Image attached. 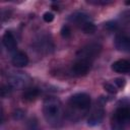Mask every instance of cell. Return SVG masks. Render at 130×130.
Wrapping results in <instances>:
<instances>
[{
	"mask_svg": "<svg viewBox=\"0 0 130 130\" xmlns=\"http://www.w3.org/2000/svg\"><path fill=\"white\" fill-rule=\"evenodd\" d=\"M24 116H25V113L21 109H16L12 112V118L14 120H21V119H23Z\"/></svg>",
	"mask_w": 130,
	"mask_h": 130,
	"instance_id": "obj_18",
	"label": "cell"
},
{
	"mask_svg": "<svg viewBox=\"0 0 130 130\" xmlns=\"http://www.w3.org/2000/svg\"><path fill=\"white\" fill-rule=\"evenodd\" d=\"M114 46L118 51L130 52V30H123L116 35Z\"/></svg>",
	"mask_w": 130,
	"mask_h": 130,
	"instance_id": "obj_6",
	"label": "cell"
},
{
	"mask_svg": "<svg viewBox=\"0 0 130 130\" xmlns=\"http://www.w3.org/2000/svg\"><path fill=\"white\" fill-rule=\"evenodd\" d=\"M91 99L86 92H77L72 94L67 102V111L65 115L71 121H78L90 109Z\"/></svg>",
	"mask_w": 130,
	"mask_h": 130,
	"instance_id": "obj_2",
	"label": "cell"
},
{
	"mask_svg": "<svg viewBox=\"0 0 130 130\" xmlns=\"http://www.w3.org/2000/svg\"><path fill=\"white\" fill-rule=\"evenodd\" d=\"M11 90H12V88H11V86H10L9 84L2 85L1 90H0V92H1V96H2L3 99L8 98V96L10 95V93H11Z\"/></svg>",
	"mask_w": 130,
	"mask_h": 130,
	"instance_id": "obj_17",
	"label": "cell"
},
{
	"mask_svg": "<svg viewBox=\"0 0 130 130\" xmlns=\"http://www.w3.org/2000/svg\"><path fill=\"white\" fill-rule=\"evenodd\" d=\"M36 48L40 52L49 53L50 50L54 49V45H53L52 41L50 39H48L47 37H41V39L36 42Z\"/></svg>",
	"mask_w": 130,
	"mask_h": 130,
	"instance_id": "obj_13",
	"label": "cell"
},
{
	"mask_svg": "<svg viewBox=\"0 0 130 130\" xmlns=\"http://www.w3.org/2000/svg\"><path fill=\"white\" fill-rule=\"evenodd\" d=\"M125 4H126V5H130V1H126Z\"/></svg>",
	"mask_w": 130,
	"mask_h": 130,
	"instance_id": "obj_25",
	"label": "cell"
},
{
	"mask_svg": "<svg viewBox=\"0 0 130 130\" xmlns=\"http://www.w3.org/2000/svg\"><path fill=\"white\" fill-rule=\"evenodd\" d=\"M2 44L5 47V49L8 52H16V48H17V42L13 36V34L9 30H6L3 36H2Z\"/></svg>",
	"mask_w": 130,
	"mask_h": 130,
	"instance_id": "obj_10",
	"label": "cell"
},
{
	"mask_svg": "<svg viewBox=\"0 0 130 130\" xmlns=\"http://www.w3.org/2000/svg\"><path fill=\"white\" fill-rule=\"evenodd\" d=\"M91 66H92V63L82 59L75 58L71 66V73L75 76H84L89 72V70L91 69Z\"/></svg>",
	"mask_w": 130,
	"mask_h": 130,
	"instance_id": "obj_7",
	"label": "cell"
},
{
	"mask_svg": "<svg viewBox=\"0 0 130 130\" xmlns=\"http://www.w3.org/2000/svg\"><path fill=\"white\" fill-rule=\"evenodd\" d=\"M11 63L13 66L21 68V67H25L28 64V57L27 55L22 52V51H16L12 54V58H11Z\"/></svg>",
	"mask_w": 130,
	"mask_h": 130,
	"instance_id": "obj_11",
	"label": "cell"
},
{
	"mask_svg": "<svg viewBox=\"0 0 130 130\" xmlns=\"http://www.w3.org/2000/svg\"><path fill=\"white\" fill-rule=\"evenodd\" d=\"M103 105L104 104L96 105L91 110V112L88 114V117H87V125L88 126L94 127V126L100 125L103 122L104 117H105V109H104Z\"/></svg>",
	"mask_w": 130,
	"mask_h": 130,
	"instance_id": "obj_8",
	"label": "cell"
},
{
	"mask_svg": "<svg viewBox=\"0 0 130 130\" xmlns=\"http://www.w3.org/2000/svg\"><path fill=\"white\" fill-rule=\"evenodd\" d=\"M7 80L12 89H25L30 83V77L21 71H12L8 74Z\"/></svg>",
	"mask_w": 130,
	"mask_h": 130,
	"instance_id": "obj_5",
	"label": "cell"
},
{
	"mask_svg": "<svg viewBox=\"0 0 130 130\" xmlns=\"http://www.w3.org/2000/svg\"><path fill=\"white\" fill-rule=\"evenodd\" d=\"M113 81H114L113 83H114V84L117 86V88H118V89L123 88V87L125 86V84H126V80H125V78H122V77L115 78Z\"/></svg>",
	"mask_w": 130,
	"mask_h": 130,
	"instance_id": "obj_21",
	"label": "cell"
},
{
	"mask_svg": "<svg viewBox=\"0 0 130 130\" xmlns=\"http://www.w3.org/2000/svg\"><path fill=\"white\" fill-rule=\"evenodd\" d=\"M54 14L51 12V11H47V12H45L44 14H43V19L46 21V22H52L53 20H54Z\"/></svg>",
	"mask_w": 130,
	"mask_h": 130,
	"instance_id": "obj_22",
	"label": "cell"
},
{
	"mask_svg": "<svg viewBox=\"0 0 130 130\" xmlns=\"http://www.w3.org/2000/svg\"><path fill=\"white\" fill-rule=\"evenodd\" d=\"M26 130H42L36 118H30L26 123Z\"/></svg>",
	"mask_w": 130,
	"mask_h": 130,
	"instance_id": "obj_15",
	"label": "cell"
},
{
	"mask_svg": "<svg viewBox=\"0 0 130 130\" xmlns=\"http://www.w3.org/2000/svg\"><path fill=\"white\" fill-rule=\"evenodd\" d=\"M102 45L99 43H88L85 46H83L82 48H80L78 50V52L76 53L75 58H79V59H83L85 61H88L90 63H93V61L100 56L101 52H102Z\"/></svg>",
	"mask_w": 130,
	"mask_h": 130,
	"instance_id": "obj_4",
	"label": "cell"
},
{
	"mask_svg": "<svg viewBox=\"0 0 130 130\" xmlns=\"http://www.w3.org/2000/svg\"><path fill=\"white\" fill-rule=\"evenodd\" d=\"M43 115L51 127L60 128L65 117V111L61 101L56 96H47L43 102Z\"/></svg>",
	"mask_w": 130,
	"mask_h": 130,
	"instance_id": "obj_1",
	"label": "cell"
},
{
	"mask_svg": "<svg viewBox=\"0 0 130 130\" xmlns=\"http://www.w3.org/2000/svg\"><path fill=\"white\" fill-rule=\"evenodd\" d=\"M111 68L113 71L117 73H122V74L130 73V61L126 59H119L112 63Z\"/></svg>",
	"mask_w": 130,
	"mask_h": 130,
	"instance_id": "obj_12",
	"label": "cell"
},
{
	"mask_svg": "<svg viewBox=\"0 0 130 130\" xmlns=\"http://www.w3.org/2000/svg\"><path fill=\"white\" fill-rule=\"evenodd\" d=\"M87 3L94 4V5H107V4L112 3V1H107V0H89V1H87Z\"/></svg>",
	"mask_w": 130,
	"mask_h": 130,
	"instance_id": "obj_24",
	"label": "cell"
},
{
	"mask_svg": "<svg viewBox=\"0 0 130 130\" xmlns=\"http://www.w3.org/2000/svg\"><path fill=\"white\" fill-rule=\"evenodd\" d=\"M118 27H119V23H118L117 21H114V20L108 21V22L105 23V28H107V29H109V30H111V31L117 30Z\"/></svg>",
	"mask_w": 130,
	"mask_h": 130,
	"instance_id": "obj_19",
	"label": "cell"
},
{
	"mask_svg": "<svg viewBox=\"0 0 130 130\" xmlns=\"http://www.w3.org/2000/svg\"><path fill=\"white\" fill-rule=\"evenodd\" d=\"M130 125V100H121L111 117L112 130H127Z\"/></svg>",
	"mask_w": 130,
	"mask_h": 130,
	"instance_id": "obj_3",
	"label": "cell"
},
{
	"mask_svg": "<svg viewBox=\"0 0 130 130\" xmlns=\"http://www.w3.org/2000/svg\"><path fill=\"white\" fill-rule=\"evenodd\" d=\"M60 32H61V36L63 38H65V39L70 38V36H71V28H70L69 25H63Z\"/></svg>",
	"mask_w": 130,
	"mask_h": 130,
	"instance_id": "obj_20",
	"label": "cell"
},
{
	"mask_svg": "<svg viewBox=\"0 0 130 130\" xmlns=\"http://www.w3.org/2000/svg\"><path fill=\"white\" fill-rule=\"evenodd\" d=\"M121 19L125 22H130V9H127L121 13Z\"/></svg>",
	"mask_w": 130,
	"mask_h": 130,
	"instance_id": "obj_23",
	"label": "cell"
},
{
	"mask_svg": "<svg viewBox=\"0 0 130 130\" xmlns=\"http://www.w3.org/2000/svg\"><path fill=\"white\" fill-rule=\"evenodd\" d=\"M40 94H41V89L39 87H37V86L27 87L24 89V91L22 93V99H23V101H26V102H32L36 99H38Z\"/></svg>",
	"mask_w": 130,
	"mask_h": 130,
	"instance_id": "obj_14",
	"label": "cell"
},
{
	"mask_svg": "<svg viewBox=\"0 0 130 130\" xmlns=\"http://www.w3.org/2000/svg\"><path fill=\"white\" fill-rule=\"evenodd\" d=\"M68 20L72 23H74L75 25H77L78 27H80L81 29L87 24L89 23L91 20H90V17L87 13L85 12H81V11H76L72 14H70L68 16Z\"/></svg>",
	"mask_w": 130,
	"mask_h": 130,
	"instance_id": "obj_9",
	"label": "cell"
},
{
	"mask_svg": "<svg viewBox=\"0 0 130 130\" xmlns=\"http://www.w3.org/2000/svg\"><path fill=\"white\" fill-rule=\"evenodd\" d=\"M104 88H105L106 91H108L109 93H112V94H115V93H117V91H118L117 86H116L114 83H111V82L104 83Z\"/></svg>",
	"mask_w": 130,
	"mask_h": 130,
	"instance_id": "obj_16",
	"label": "cell"
}]
</instances>
